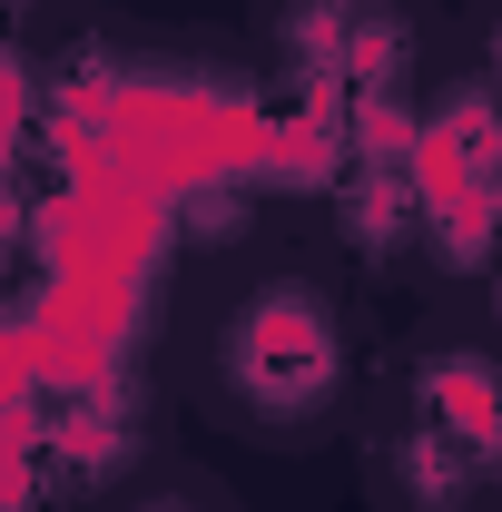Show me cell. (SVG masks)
Listing matches in <instances>:
<instances>
[{
    "label": "cell",
    "instance_id": "5",
    "mask_svg": "<svg viewBox=\"0 0 502 512\" xmlns=\"http://www.w3.org/2000/svg\"><path fill=\"white\" fill-rule=\"evenodd\" d=\"M493 316H502V276H493Z\"/></svg>",
    "mask_w": 502,
    "mask_h": 512
},
{
    "label": "cell",
    "instance_id": "1",
    "mask_svg": "<svg viewBox=\"0 0 502 512\" xmlns=\"http://www.w3.org/2000/svg\"><path fill=\"white\" fill-rule=\"evenodd\" d=\"M227 384L247 394L256 414H315L325 394H335V306L296 286V276H276V286H256L237 325H227Z\"/></svg>",
    "mask_w": 502,
    "mask_h": 512
},
{
    "label": "cell",
    "instance_id": "3",
    "mask_svg": "<svg viewBox=\"0 0 502 512\" xmlns=\"http://www.w3.org/2000/svg\"><path fill=\"white\" fill-rule=\"evenodd\" d=\"M128 512H207V503H188V493H148V503H128Z\"/></svg>",
    "mask_w": 502,
    "mask_h": 512
},
{
    "label": "cell",
    "instance_id": "2",
    "mask_svg": "<svg viewBox=\"0 0 502 512\" xmlns=\"http://www.w3.org/2000/svg\"><path fill=\"white\" fill-rule=\"evenodd\" d=\"M424 424H443L453 444H473V453H493L502 444V365L493 355H434L424 365Z\"/></svg>",
    "mask_w": 502,
    "mask_h": 512
},
{
    "label": "cell",
    "instance_id": "4",
    "mask_svg": "<svg viewBox=\"0 0 502 512\" xmlns=\"http://www.w3.org/2000/svg\"><path fill=\"white\" fill-rule=\"evenodd\" d=\"M325 10H345V20H365V10H355V0H325Z\"/></svg>",
    "mask_w": 502,
    "mask_h": 512
}]
</instances>
